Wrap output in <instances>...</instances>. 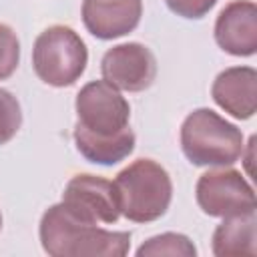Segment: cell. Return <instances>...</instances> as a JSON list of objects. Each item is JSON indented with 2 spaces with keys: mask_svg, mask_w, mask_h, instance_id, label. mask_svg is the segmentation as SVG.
I'll return each instance as SVG.
<instances>
[{
  "mask_svg": "<svg viewBox=\"0 0 257 257\" xmlns=\"http://www.w3.org/2000/svg\"><path fill=\"white\" fill-rule=\"evenodd\" d=\"M22 124V110L16 96L0 88V145H6L14 139Z\"/></svg>",
  "mask_w": 257,
  "mask_h": 257,
  "instance_id": "cell-15",
  "label": "cell"
},
{
  "mask_svg": "<svg viewBox=\"0 0 257 257\" xmlns=\"http://www.w3.org/2000/svg\"><path fill=\"white\" fill-rule=\"evenodd\" d=\"M100 70L104 80L118 90L141 92L157 78V58L145 44L124 42L104 52Z\"/></svg>",
  "mask_w": 257,
  "mask_h": 257,
  "instance_id": "cell-8",
  "label": "cell"
},
{
  "mask_svg": "<svg viewBox=\"0 0 257 257\" xmlns=\"http://www.w3.org/2000/svg\"><path fill=\"white\" fill-rule=\"evenodd\" d=\"M243 147V133L211 108L193 110L181 124V149L197 167H229Z\"/></svg>",
  "mask_w": 257,
  "mask_h": 257,
  "instance_id": "cell-3",
  "label": "cell"
},
{
  "mask_svg": "<svg viewBox=\"0 0 257 257\" xmlns=\"http://www.w3.org/2000/svg\"><path fill=\"white\" fill-rule=\"evenodd\" d=\"M20 60V42L16 32L0 22V80L12 76Z\"/></svg>",
  "mask_w": 257,
  "mask_h": 257,
  "instance_id": "cell-16",
  "label": "cell"
},
{
  "mask_svg": "<svg viewBox=\"0 0 257 257\" xmlns=\"http://www.w3.org/2000/svg\"><path fill=\"white\" fill-rule=\"evenodd\" d=\"M197 205L209 217H233L255 211V193L235 169H213L199 177L195 187Z\"/></svg>",
  "mask_w": 257,
  "mask_h": 257,
  "instance_id": "cell-6",
  "label": "cell"
},
{
  "mask_svg": "<svg viewBox=\"0 0 257 257\" xmlns=\"http://www.w3.org/2000/svg\"><path fill=\"white\" fill-rule=\"evenodd\" d=\"M88 52L82 38L68 26L56 24L38 34L32 48L36 76L50 86H70L84 72Z\"/></svg>",
  "mask_w": 257,
  "mask_h": 257,
  "instance_id": "cell-4",
  "label": "cell"
},
{
  "mask_svg": "<svg viewBox=\"0 0 257 257\" xmlns=\"http://www.w3.org/2000/svg\"><path fill=\"white\" fill-rule=\"evenodd\" d=\"M213 100L231 116L247 120L257 108V72L251 66H231L217 74L211 86Z\"/></svg>",
  "mask_w": 257,
  "mask_h": 257,
  "instance_id": "cell-11",
  "label": "cell"
},
{
  "mask_svg": "<svg viewBox=\"0 0 257 257\" xmlns=\"http://www.w3.org/2000/svg\"><path fill=\"white\" fill-rule=\"evenodd\" d=\"M120 215L135 223L161 219L173 199V183L165 167L153 159H137L114 179Z\"/></svg>",
  "mask_w": 257,
  "mask_h": 257,
  "instance_id": "cell-2",
  "label": "cell"
},
{
  "mask_svg": "<svg viewBox=\"0 0 257 257\" xmlns=\"http://www.w3.org/2000/svg\"><path fill=\"white\" fill-rule=\"evenodd\" d=\"M215 42L233 56L257 52V6L251 0H233L217 16Z\"/></svg>",
  "mask_w": 257,
  "mask_h": 257,
  "instance_id": "cell-9",
  "label": "cell"
},
{
  "mask_svg": "<svg viewBox=\"0 0 257 257\" xmlns=\"http://www.w3.org/2000/svg\"><path fill=\"white\" fill-rule=\"evenodd\" d=\"M40 243L50 257H122L131 249V233L80 221L58 203L40 219Z\"/></svg>",
  "mask_w": 257,
  "mask_h": 257,
  "instance_id": "cell-1",
  "label": "cell"
},
{
  "mask_svg": "<svg viewBox=\"0 0 257 257\" xmlns=\"http://www.w3.org/2000/svg\"><path fill=\"white\" fill-rule=\"evenodd\" d=\"M74 143H76L78 153L86 161H90L94 165L110 167V165H116V163L124 161L135 151V133L131 131V126H126L118 135L98 137V135H92L90 131H86L84 126H80L76 122Z\"/></svg>",
  "mask_w": 257,
  "mask_h": 257,
  "instance_id": "cell-12",
  "label": "cell"
},
{
  "mask_svg": "<svg viewBox=\"0 0 257 257\" xmlns=\"http://www.w3.org/2000/svg\"><path fill=\"white\" fill-rule=\"evenodd\" d=\"M197 247L181 233H163L147 239L139 249L137 257H195Z\"/></svg>",
  "mask_w": 257,
  "mask_h": 257,
  "instance_id": "cell-14",
  "label": "cell"
},
{
  "mask_svg": "<svg viewBox=\"0 0 257 257\" xmlns=\"http://www.w3.org/2000/svg\"><path fill=\"white\" fill-rule=\"evenodd\" d=\"M143 14V0H82V22L86 30L112 40L137 28Z\"/></svg>",
  "mask_w": 257,
  "mask_h": 257,
  "instance_id": "cell-10",
  "label": "cell"
},
{
  "mask_svg": "<svg viewBox=\"0 0 257 257\" xmlns=\"http://www.w3.org/2000/svg\"><path fill=\"white\" fill-rule=\"evenodd\" d=\"M62 205L74 217L92 225L116 223V219L120 217L114 185L94 175L72 177L64 187Z\"/></svg>",
  "mask_w": 257,
  "mask_h": 257,
  "instance_id": "cell-7",
  "label": "cell"
},
{
  "mask_svg": "<svg viewBox=\"0 0 257 257\" xmlns=\"http://www.w3.org/2000/svg\"><path fill=\"white\" fill-rule=\"evenodd\" d=\"M165 2L177 16L191 18V20L203 18L217 4V0H165Z\"/></svg>",
  "mask_w": 257,
  "mask_h": 257,
  "instance_id": "cell-17",
  "label": "cell"
},
{
  "mask_svg": "<svg viewBox=\"0 0 257 257\" xmlns=\"http://www.w3.org/2000/svg\"><path fill=\"white\" fill-rule=\"evenodd\" d=\"M255 211L245 215L225 217L213 233V253L217 257L255 255L257 233H255Z\"/></svg>",
  "mask_w": 257,
  "mask_h": 257,
  "instance_id": "cell-13",
  "label": "cell"
},
{
  "mask_svg": "<svg viewBox=\"0 0 257 257\" xmlns=\"http://www.w3.org/2000/svg\"><path fill=\"white\" fill-rule=\"evenodd\" d=\"M78 124L98 137L118 135L128 126L131 106L116 86L106 80H92L76 94Z\"/></svg>",
  "mask_w": 257,
  "mask_h": 257,
  "instance_id": "cell-5",
  "label": "cell"
},
{
  "mask_svg": "<svg viewBox=\"0 0 257 257\" xmlns=\"http://www.w3.org/2000/svg\"><path fill=\"white\" fill-rule=\"evenodd\" d=\"M0 229H2V213H0Z\"/></svg>",
  "mask_w": 257,
  "mask_h": 257,
  "instance_id": "cell-18",
  "label": "cell"
}]
</instances>
